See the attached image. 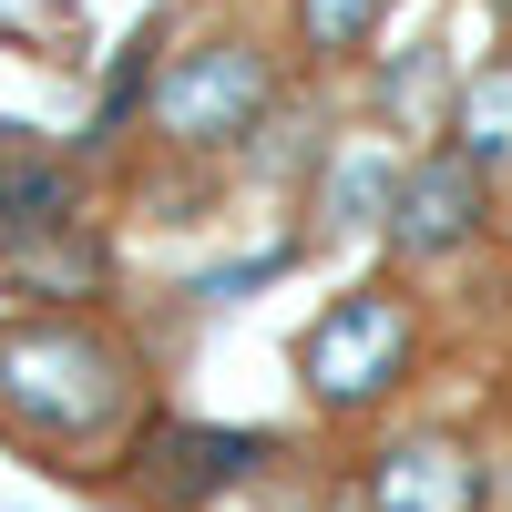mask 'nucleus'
<instances>
[{
  "label": "nucleus",
  "mask_w": 512,
  "mask_h": 512,
  "mask_svg": "<svg viewBox=\"0 0 512 512\" xmlns=\"http://www.w3.org/2000/svg\"><path fill=\"white\" fill-rule=\"evenodd\" d=\"M297 11H308V41H318V52H349V41L379 21V0H297Z\"/></svg>",
  "instance_id": "9"
},
{
  "label": "nucleus",
  "mask_w": 512,
  "mask_h": 512,
  "mask_svg": "<svg viewBox=\"0 0 512 512\" xmlns=\"http://www.w3.org/2000/svg\"><path fill=\"white\" fill-rule=\"evenodd\" d=\"M451 134H461V154L482 164H512V62H482L472 82H461V113H451Z\"/></svg>",
  "instance_id": "8"
},
{
  "label": "nucleus",
  "mask_w": 512,
  "mask_h": 512,
  "mask_svg": "<svg viewBox=\"0 0 512 512\" xmlns=\"http://www.w3.org/2000/svg\"><path fill=\"white\" fill-rule=\"evenodd\" d=\"M482 236V164L472 154H431V164H410L400 175V205H390V246L400 256H451V246H472Z\"/></svg>",
  "instance_id": "4"
},
{
  "label": "nucleus",
  "mask_w": 512,
  "mask_h": 512,
  "mask_svg": "<svg viewBox=\"0 0 512 512\" xmlns=\"http://www.w3.org/2000/svg\"><path fill=\"white\" fill-rule=\"evenodd\" d=\"M123 349L82 318H41L0 338V420L31 441H93L103 420L123 410Z\"/></svg>",
  "instance_id": "1"
},
{
  "label": "nucleus",
  "mask_w": 512,
  "mask_h": 512,
  "mask_svg": "<svg viewBox=\"0 0 512 512\" xmlns=\"http://www.w3.org/2000/svg\"><path fill=\"white\" fill-rule=\"evenodd\" d=\"M256 461H267V441H256V431H205V420H175V431L144 441V492L175 502V512H195V502H216L226 482H246Z\"/></svg>",
  "instance_id": "5"
},
{
  "label": "nucleus",
  "mask_w": 512,
  "mask_h": 512,
  "mask_svg": "<svg viewBox=\"0 0 512 512\" xmlns=\"http://www.w3.org/2000/svg\"><path fill=\"white\" fill-rule=\"evenodd\" d=\"M62 216H72L62 164H41V154H0V256H11V246H41Z\"/></svg>",
  "instance_id": "7"
},
{
  "label": "nucleus",
  "mask_w": 512,
  "mask_h": 512,
  "mask_svg": "<svg viewBox=\"0 0 512 512\" xmlns=\"http://www.w3.org/2000/svg\"><path fill=\"white\" fill-rule=\"evenodd\" d=\"M379 512H482V461L461 441H390L369 461Z\"/></svg>",
  "instance_id": "6"
},
{
  "label": "nucleus",
  "mask_w": 512,
  "mask_h": 512,
  "mask_svg": "<svg viewBox=\"0 0 512 512\" xmlns=\"http://www.w3.org/2000/svg\"><path fill=\"white\" fill-rule=\"evenodd\" d=\"M410 297L390 287H349V297H328V308L308 318V338H297V379H308V400L338 410V420H359L400 390V369H410Z\"/></svg>",
  "instance_id": "2"
},
{
  "label": "nucleus",
  "mask_w": 512,
  "mask_h": 512,
  "mask_svg": "<svg viewBox=\"0 0 512 512\" xmlns=\"http://www.w3.org/2000/svg\"><path fill=\"white\" fill-rule=\"evenodd\" d=\"M256 113H267V52H246V41H216V52L175 62L164 93H154V123L175 144H226V134H246Z\"/></svg>",
  "instance_id": "3"
}]
</instances>
